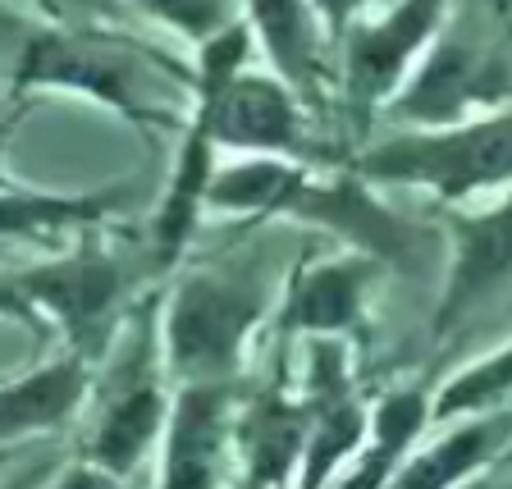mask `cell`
Segmentation results:
<instances>
[{
	"label": "cell",
	"instance_id": "cb8c5ba5",
	"mask_svg": "<svg viewBox=\"0 0 512 489\" xmlns=\"http://www.w3.org/2000/svg\"><path fill=\"white\" fill-rule=\"evenodd\" d=\"M0 147H5V128H0Z\"/></svg>",
	"mask_w": 512,
	"mask_h": 489
},
{
	"label": "cell",
	"instance_id": "9a60e30c",
	"mask_svg": "<svg viewBox=\"0 0 512 489\" xmlns=\"http://www.w3.org/2000/svg\"><path fill=\"white\" fill-rule=\"evenodd\" d=\"M439 426L435 416V384L412 380L384 389L371 403L366 416V439L357 448V458L343 467V485H389L398 480V471L407 467L416 448L430 439V430Z\"/></svg>",
	"mask_w": 512,
	"mask_h": 489
},
{
	"label": "cell",
	"instance_id": "ba28073f",
	"mask_svg": "<svg viewBox=\"0 0 512 489\" xmlns=\"http://www.w3.org/2000/svg\"><path fill=\"white\" fill-rule=\"evenodd\" d=\"M503 101H512V64L494 46L444 28V37L403 83V92L389 101L384 119H394V128H448Z\"/></svg>",
	"mask_w": 512,
	"mask_h": 489
},
{
	"label": "cell",
	"instance_id": "52a82bcc",
	"mask_svg": "<svg viewBox=\"0 0 512 489\" xmlns=\"http://www.w3.org/2000/svg\"><path fill=\"white\" fill-rule=\"evenodd\" d=\"M512 288V188L444 206V284L430 334L444 339Z\"/></svg>",
	"mask_w": 512,
	"mask_h": 489
},
{
	"label": "cell",
	"instance_id": "7402d4cb",
	"mask_svg": "<svg viewBox=\"0 0 512 489\" xmlns=\"http://www.w3.org/2000/svg\"><path fill=\"white\" fill-rule=\"evenodd\" d=\"M51 14H69V19H106L110 0H42Z\"/></svg>",
	"mask_w": 512,
	"mask_h": 489
},
{
	"label": "cell",
	"instance_id": "6da1fadb",
	"mask_svg": "<svg viewBox=\"0 0 512 489\" xmlns=\"http://www.w3.org/2000/svg\"><path fill=\"white\" fill-rule=\"evenodd\" d=\"M165 83H179L188 96V60H170L160 46L138 42L133 32L110 28L106 19L69 14H51L42 28H32L10 69L14 101L64 96L106 110L138 133L183 128L188 110H174L156 96Z\"/></svg>",
	"mask_w": 512,
	"mask_h": 489
},
{
	"label": "cell",
	"instance_id": "7c38bea8",
	"mask_svg": "<svg viewBox=\"0 0 512 489\" xmlns=\"http://www.w3.org/2000/svg\"><path fill=\"white\" fill-rule=\"evenodd\" d=\"M220 160H224V151L215 147L211 124L197 110H188L179 128V147H174V160H170V170H165V183H160L156 211H151V224H147L151 261L160 270L179 266L192 234H197V224H202V215H211L206 211V197H211V179L220 170Z\"/></svg>",
	"mask_w": 512,
	"mask_h": 489
},
{
	"label": "cell",
	"instance_id": "603a6c76",
	"mask_svg": "<svg viewBox=\"0 0 512 489\" xmlns=\"http://www.w3.org/2000/svg\"><path fill=\"white\" fill-rule=\"evenodd\" d=\"M0 183H19V174H10V170H5V160H0Z\"/></svg>",
	"mask_w": 512,
	"mask_h": 489
},
{
	"label": "cell",
	"instance_id": "9c48e42d",
	"mask_svg": "<svg viewBox=\"0 0 512 489\" xmlns=\"http://www.w3.org/2000/svg\"><path fill=\"white\" fill-rule=\"evenodd\" d=\"M384 275L389 266L380 256L357 247L302 256L279 288L275 311L284 339H357Z\"/></svg>",
	"mask_w": 512,
	"mask_h": 489
},
{
	"label": "cell",
	"instance_id": "30bf717a",
	"mask_svg": "<svg viewBox=\"0 0 512 489\" xmlns=\"http://www.w3.org/2000/svg\"><path fill=\"white\" fill-rule=\"evenodd\" d=\"M238 384H174L170 421L160 435L156 485H220L238 476L234 462Z\"/></svg>",
	"mask_w": 512,
	"mask_h": 489
},
{
	"label": "cell",
	"instance_id": "5b68a950",
	"mask_svg": "<svg viewBox=\"0 0 512 489\" xmlns=\"http://www.w3.org/2000/svg\"><path fill=\"white\" fill-rule=\"evenodd\" d=\"M453 0H389L362 14L334 42V87L352 133L371 128L389 110L412 69L444 37Z\"/></svg>",
	"mask_w": 512,
	"mask_h": 489
},
{
	"label": "cell",
	"instance_id": "e0dca14e",
	"mask_svg": "<svg viewBox=\"0 0 512 489\" xmlns=\"http://www.w3.org/2000/svg\"><path fill=\"white\" fill-rule=\"evenodd\" d=\"M128 188L96 192H55L32 183H0V243H69V238L101 229L124 206Z\"/></svg>",
	"mask_w": 512,
	"mask_h": 489
},
{
	"label": "cell",
	"instance_id": "44dd1931",
	"mask_svg": "<svg viewBox=\"0 0 512 489\" xmlns=\"http://www.w3.org/2000/svg\"><path fill=\"white\" fill-rule=\"evenodd\" d=\"M0 320H19V325H32V330H37V325H46V320L32 311V302L23 298V288L14 284V275L0 279Z\"/></svg>",
	"mask_w": 512,
	"mask_h": 489
},
{
	"label": "cell",
	"instance_id": "d6986e66",
	"mask_svg": "<svg viewBox=\"0 0 512 489\" xmlns=\"http://www.w3.org/2000/svg\"><path fill=\"white\" fill-rule=\"evenodd\" d=\"M124 5L188 46L206 42L211 32H220L224 23L243 14V0H124Z\"/></svg>",
	"mask_w": 512,
	"mask_h": 489
},
{
	"label": "cell",
	"instance_id": "3957f363",
	"mask_svg": "<svg viewBox=\"0 0 512 489\" xmlns=\"http://www.w3.org/2000/svg\"><path fill=\"white\" fill-rule=\"evenodd\" d=\"M348 165L375 188L426 192L439 206H462L512 188V101L448 128H394L366 142Z\"/></svg>",
	"mask_w": 512,
	"mask_h": 489
},
{
	"label": "cell",
	"instance_id": "ac0fdd59",
	"mask_svg": "<svg viewBox=\"0 0 512 489\" xmlns=\"http://www.w3.org/2000/svg\"><path fill=\"white\" fill-rule=\"evenodd\" d=\"M503 403H512V339L435 384V416L439 421L467 416V412H485V407H503Z\"/></svg>",
	"mask_w": 512,
	"mask_h": 489
},
{
	"label": "cell",
	"instance_id": "7a4b0ae2",
	"mask_svg": "<svg viewBox=\"0 0 512 489\" xmlns=\"http://www.w3.org/2000/svg\"><path fill=\"white\" fill-rule=\"evenodd\" d=\"M96 366L101 375L87 398L92 426L78 458L96 471L101 485H119L138 476L151 453H160V435L170 421L174 380L160 348V302L128 307L115 343Z\"/></svg>",
	"mask_w": 512,
	"mask_h": 489
},
{
	"label": "cell",
	"instance_id": "8992f818",
	"mask_svg": "<svg viewBox=\"0 0 512 489\" xmlns=\"http://www.w3.org/2000/svg\"><path fill=\"white\" fill-rule=\"evenodd\" d=\"M14 284L23 288V298L32 311L64 334L69 352L101 362L115 343L119 325H124V270H119L115 252L106 247L101 229L69 238L55 256L32 261V266L14 270Z\"/></svg>",
	"mask_w": 512,
	"mask_h": 489
},
{
	"label": "cell",
	"instance_id": "4fadbf2b",
	"mask_svg": "<svg viewBox=\"0 0 512 489\" xmlns=\"http://www.w3.org/2000/svg\"><path fill=\"white\" fill-rule=\"evenodd\" d=\"M311 407L302 394L284 384H266L252 398H238V430H234V462L238 480L252 485H288L298 480L307 458Z\"/></svg>",
	"mask_w": 512,
	"mask_h": 489
},
{
	"label": "cell",
	"instance_id": "277c9868",
	"mask_svg": "<svg viewBox=\"0 0 512 489\" xmlns=\"http://www.w3.org/2000/svg\"><path fill=\"white\" fill-rule=\"evenodd\" d=\"M279 307V293L243 270H179L160 298V348L174 384H238L256 330Z\"/></svg>",
	"mask_w": 512,
	"mask_h": 489
},
{
	"label": "cell",
	"instance_id": "5bb4252c",
	"mask_svg": "<svg viewBox=\"0 0 512 489\" xmlns=\"http://www.w3.org/2000/svg\"><path fill=\"white\" fill-rule=\"evenodd\" d=\"M96 384V366L78 352H60L0 384V448L28 444L37 435H55L87 412Z\"/></svg>",
	"mask_w": 512,
	"mask_h": 489
},
{
	"label": "cell",
	"instance_id": "2e32d148",
	"mask_svg": "<svg viewBox=\"0 0 512 489\" xmlns=\"http://www.w3.org/2000/svg\"><path fill=\"white\" fill-rule=\"evenodd\" d=\"M508 453H512V403H503L439 421L426 444L407 458L398 480L403 485H462V480L485 476Z\"/></svg>",
	"mask_w": 512,
	"mask_h": 489
},
{
	"label": "cell",
	"instance_id": "8fae6325",
	"mask_svg": "<svg viewBox=\"0 0 512 489\" xmlns=\"http://www.w3.org/2000/svg\"><path fill=\"white\" fill-rule=\"evenodd\" d=\"M256 60L275 69L307 110H325V87L334 83V32L325 28L316 0H243Z\"/></svg>",
	"mask_w": 512,
	"mask_h": 489
},
{
	"label": "cell",
	"instance_id": "ffe728a7",
	"mask_svg": "<svg viewBox=\"0 0 512 489\" xmlns=\"http://www.w3.org/2000/svg\"><path fill=\"white\" fill-rule=\"evenodd\" d=\"M380 5H389V0H316L320 19H325V28L334 32V42H339V32L348 28V23H357L362 14L380 10Z\"/></svg>",
	"mask_w": 512,
	"mask_h": 489
}]
</instances>
